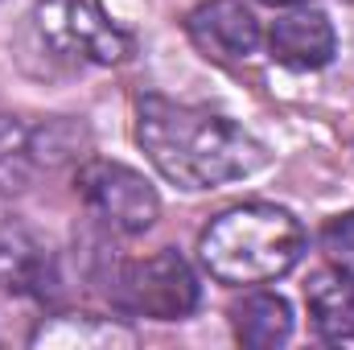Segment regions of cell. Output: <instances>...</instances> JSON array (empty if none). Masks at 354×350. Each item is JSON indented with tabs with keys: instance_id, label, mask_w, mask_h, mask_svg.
<instances>
[{
	"instance_id": "1",
	"label": "cell",
	"mask_w": 354,
	"mask_h": 350,
	"mask_svg": "<svg viewBox=\"0 0 354 350\" xmlns=\"http://www.w3.org/2000/svg\"><path fill=\"white\" fill-rule=\"evenodd\" d=\"M136 145L149 153L157 174L189 194L239 181L264 165L260 140L239 124L165 95H145L136 103Z\"/></svg>"
},
{
	"instance_id": "2",
	"label": "cell",
	"mask_w": 354,
	"mask_h": 350,
	"mask_svg": "<svg viewBox=\"0 0 354 350\" xmlns=\"http://www.w3.org/2000/svg\"><path fill=\"white\" fill-rule=\"evenodd\" d=\"M305 256L301 223L272 202H243L214 214L198 239V260L218 284H268Z\"/></svg>"
},
{
	"instance_id": "3",
	"label": "cell",
	"mask_w": 354,
	"mask_h": 350,
	"mask_svg": "<svg viewBox=\"0 0 354 350\" xmlns=\"http://www.w3.org/2000/svg\"><path fill=\"white\" fill-rule=\"evenodd\" d=\"M111 297L124 313L153 317V322H181L198 309L202 284L185 256H177L174 248H161L145 260L120 264L111 272Z\"/></svg>"
},
{
	"instance_id": "4",
	"label": "cell",
	"mask_w": 354,
	"mask_h": 350,
	"mask_svg": "<svg viewBox=\"0 0 354 350\" xmlns=\"http://www.w3.org/2000/svg\"><path fill=\"white\" fill-rule=\"evenodd\" d=\"M75 190L91 214L115 235H145L161 214L157 190L120 161H87L75 177Z\"/></svg>"
},
{
	"instance_id": "5",
	"label": "cell",
	"mask_w": 354,
	"mask_h": 350,
	"mask_svg": "<svg viewBox=\"0 0 354 350\" xmlns=\"http://www.w3.org/2000/svg\"><path fill=\"white\" fill-rule=\"evenodd\" d=\"M37 29L62 58H83L95 66H115L132 54V37L115 29L95 0H41Z\"/></svg>"
},
{
	"instance_id": "6",
	"label": "cell",
	"mask_w": 354,
	"mask_h": 350,
	"mask_svg": "<svg viewBox=\"0 0 354 350\" xmlns=\"http://www.w3.org/2000/svg\"><path fill=\"white\" fill-rule=\"evenodd\" d=\"M194 50L218 66H235L260 50V21L243 0H202L185 17Z\"/></svg>"
},
{
	"instance_id": "7",
	"label": "cell",
	"mask_w": 354,
	"mask_h": 350,
	"mask_svg": "<svg viewBox=\"0 0 354 350\" xmlns=\"http://www.w3.org/2000/svg\"><path fill=\"white\" fill-rule=\"evenodd\" d=\"M58 284V268L41 235L17 219L0 223V293L12 297H46Z\"/></svg>"
},
{
	"instance_id": "8",
	"label": "cell",
	"mask_w": 354,
	"mask_h": 350,
	"mask_svg": "<svg viewBox=\"0 0 354 350\" xmlns=\"http://www.w3.org/2000/svg\"><path fill=\"white\" fill-rule=\"evenodd\" d=\"M268 50L288 71H322V66L334 62L338 37H334V25H330L326 12L305 8V12H288L272 25Z\"/></svg>"
},
{
	"instance_id": "9",
	"label": "cell",
	"mask_w": 354,
	"mask_h": 350,
	"mask_svg": "<svg viewBox=\"0 0 354 350\" xmlns=\"http://www.w3.org/2000/svg\"><path fill=\"white\" fill-rule=\"evenodd\" d=\"M305 305L317 338L326 342H346L354 338V272L342 264H326L309 276L305 284Z\"/></svg>"
},
{
	"instance_id": "10",
	"label": "cell",
	"mask_w": 354,
	"mask_h": 350,
	"mask_svg": "<svg viewBox=\"0 0 354 350\" xmlns=\"http://www.w3.org/2000/svg\"><path fill=\"white\" fill-rule=\"evenodd\" d=\"M231 330L243 347L252 350H272L284 347L288 334H292V309L280 293H268V288H256V293H243L235 305H231Z\"/></svg>"
},
{
	"instance_id": "11",
	"label": "cell",
	"mask_w": 354,
	"mask_h": 350,
	"mask_svg": "<svg viewBox=\"0 0 354 350\" xmlns=\"http://www.w3.org/2000/svg\"><path fill=\"white\" fill-rule=\"evenodd\" d=\"M132 330L115 322H99L91 313H62L54 322H41L33 334V347H83V350H111V347H132Z\"/></svg>"
},
{
	"instance_id": "12",
	"label": "cell",
	"mask_w": 354,
	"mask_h": 350,
	"mask_svg": "<svg viewBox=\"0 0 354 350\" xmlns=\"http://www.w3.org/2000/svg\"><path fill=\"white\" fill-rule=\"evenodd\" d=\"M33 161L29 153V132L17 120H0V190H17L25 181V165Z\"/></svg>"
},
{
	"instance_id": "13",
	"label": "cell",
	"mask_w": 354,
	"mask_h": 350,
	"mask_svg": "<svg viewBox=\"0 0 354 350\" xmlns=\"http://www.w3.org/2000/svg\"><path fill=\"white\" fill-rule=\"evenodd\" d=\"M322 248L330 252V260L342 264L354 272V210L351 214H338L322 227Z\"/></svg>"
},
{
	"instance_id": "14",
	"label": "cell",
	"mask_w": 354,
	"mask_h": 350,
	"mask_svg": "<svg viewBox=\"0 0 354 350\" xmlns=\"http://www.w3.org/2000/svg\"><path fill=\"white\" fill-rule=\"evenodd\" d=\"M260 4H272V8H292V4H305V0H260Z\"/></svg>"
}]
</instances>
